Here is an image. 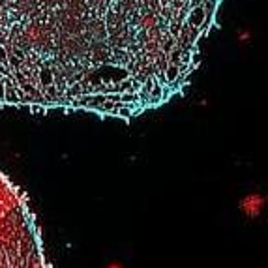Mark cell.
<instances>
[{
  "label": "cell",
  "mask_w": 268,
  "mask_h": 268,
  "mask_svg": "<svg viewBox=\"0 0 268 268\" xmlns=\"http://www.w3.org/2000/svg\"><path fill=\"white\" fill-rule=\"evenodd\" d=\"M0 268H53L27 195L0 171Z\"/></svg>",
  "instance_id": "6da1fadb"
},
{
  "label": "cell",
  "mask_w": 268,
  "mask_h": 268,
  "mask_svg": "<svg viewBox=\"0 0 268 268\" xmlns=\"http://www.w3.org/2000/svg\"><path fill=\"white\" fill-rule=\"evenodd\" d=\"M150 6H152V11H156V13H158L159 10H163L161 4H159V0H150Z\"/></svg>",
  "instance_id": "5b68a950"
},
{
  "label": "cell",
  "mask_w": 268,
  "mask_h": 268,
  "mask_svg": "<svg viewBox=\"0 0 268 268\" xmlns=\"http://www.w3.org/2000/svg\"><path fill=\"white\" fill-rule=\"evenodd\" d=\"M0 64H2L6 70H10V64H8V49H6V45H2V43H0Z\"/></svg>",
  "instance_id": "277c9868"
},
{
  "label": "cell",
  "mask_w": 268,
  "mask_h": 268,
  "mask_svg": "<svg viewBox=\"0 0 268 268\" xmlns=\"http://www.w3.org/2000/svg\"><path fill=\"white\" fill-rule=\"evenodd\" d=\"M205 21H207V11L203 6H197V8H191L188 13V21H186V25L188 27H193V29H201L203 30V25H205Z\"/></svg>",
  "instance_id": "3957f363"
},
{
  "label": "cell",
  "mask_w": 268,
  "mask_h": 268,
  "mask_svg": "<svg viewBox=\"0 0 268 268\" xmlns=\"http://www.w3.org/2000/svg\"><path fill=\"white\" fill-rule=\"evenodd\" d=\"M263 207H265V199L261 195H248L246 199H242V205H240V208L244 210V214H248L251 218L259 216Z\"/></svg>",
  "instance_id": "7a4b0ae2"
},
{
  "label": "cell",
  "mask_w": 268,
  "mask_h": 268,
  "mask_svg": "<svg viewBox=\"0 0 268 268\" xmlns=\"http://www.w3.org/2000/svg\"><path fill=\"white\" fill-rule=\"evenodd\" d=\"M107 268H122V267H120V265H109Z\"/></svg>",
  "instance_id": "8992f818"
}]
</instances>
